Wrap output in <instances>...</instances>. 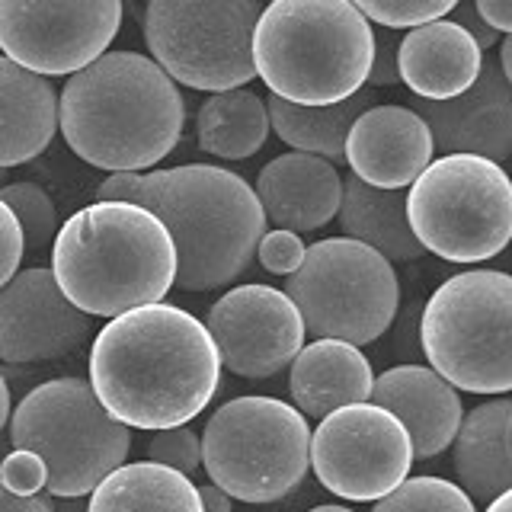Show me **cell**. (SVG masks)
Masks as SVG:
<instances>
[{
    "label": "cell",
    "instance_id": "obj_1",
    "mask_svg": "<svg viewBox=\"0 0 512 512\" xmlns=\"http://www.w3.org/2000/svg\"><path fill=\"white\" fill-rule=\"evenodd\" d=\"M218 381L221 359L205 324L167 301L109 317L90 349V388L128 429L196 420Z\"/></svg>",
    "mask_w": 512,
    "mask_h": 512
},
{
    "label": "cell",
    "instance_id": "obj_2",
    "mask_svg": "<svg viewBox=\"0 0 512 512\" xmlns=\"http://www.w3.org/2000/svg\"><path fill=\"white\" fill-rule=\"evenodd\" d=\"M96 199L138 202L164 221L176 250L173 285L183 292L231 285L253 263L269 224L244 176L212 164L109 173Z\"/></svg>",
    "mask_w": 512,
    "mask_h": 512
},
{
    "label": "cell",
    "instance_id": "obj_3",
    "mask_svg": "<svg viewBox=\"0 0 512 512\" xmlns=\"http://www.w3.org/2000/svg\"><path fill=\"white\" fill-rule=\"evenodd\" d=\"M186 103L176 80L138 52H103L68 74L58 93V132L90 167L141 173L183 138Z\"/></svg>",
    "mask_w": 512,
    "mask_h": 512
},
{
    "label": "cell",
    "instance_id": "obj_4",
    "mask_svg": "<svg viewBox=\"0 0 512 512\" xmlns=\"http://www.w3.org/2000/svg\"><path fill=\"white\" fill-rule=\"evenodd\" d=\"M52 276L74 308L116 317L167 298L176 279L173 237L138 202L96 199L58 228Z\"/></svg>",
    "mask_w": 512,
    "mask_h": 512
},
{
    "label": "cell",
    "instance_id": "obj_5",
    "mask_svg": "<svg viewBox=\"0 0 512 512\" xmlns=\"http://www.w3.org/2000/svg\"><path fill=\"white\" fill-rule=\"evenodd\" d=\"M250 55L272 96L330 106L365 87L375 29L349 0H272L256 16Z\"/></svg>",
    "mask_w": 512,
    "mask_h": 512
},
{
    "label": "cell",
    "instance_id": "obj_6",
    "mask_svg": "<svg viewBox=\"0 0 512 512\" xmlns=\"http://www.w3.org/2000/svg\"><path fill=\"white\" fill-rule=\"evenodd\" d=\"M423 352L432 372L455 391H512V276L468 269L429 295L420 320Z\"/></svg>",
    "mask_w": 512,
    "mask_h": 512
},
{
    "label": "cell",
    "instance_id": "obj_7",
    "mask_svg": "<svg viewBox=\"0 0 512 512\" xmlns=\"http://www.w3.org/2000/svg\"><path fill=\"white\" fill-rule=\"evenodd\" d=\"M13 448L45 461V493L84 500L132 448V429L109 416L84 378H52L10 410Z\"/></svg>",
    "mask_w": 512,
    "mask_h": 512
},
{
    "label": "cell",
    "instance_id": "obj_8",
    "mask_svg": "<svg viewBox=\"0 0 512 512\" xmlns=\"http://www.w3.org/2000/svg\"><path fill=\"white\" fill-rule=\"evenodd\" d=\"M407 224L426 253L448 263H484L512 237V183L480 154H442L404 192Z\"/></svg>",
    "mask_w": 512,
    "mask_h": 512
},
{
    "label": "cell",
    "instance_id": "obj_9",
    "mask_svg": "<svg viewBox=\"0 0 512 512\" xmlns=\"http://www.w3.org/2000/svg\"><path fill=\"white\" fill-rule=\"evenodd\" d=\"M202 464L231 500L276 503L311 468L308 416L276 397H234L208 416Z\"/></svg>",
    "mask_w": 512,
    "mask_h": 512
},
{
    "label": "cell",
    "instance_id": "obj_10",
    "mask_svg": "<svg viewBox=\"0 0 512 512\" xmlns=\"http://www.w3.org/2000/svg\"><path fill=\"white\" fill-rule=\"evenodd\" d=\"M285 295L314 340L375 343L394 324L400 285L391 260L352 237H327L288 272Z\"/></svg>",
    "mask_w": 512,
    "mask_h": 512
},
{
    "label": "cell",
    "instance_id": "obj_11",
    "mask_svg": "<svg viewBox=\"0 0 512 512\" xmlns=\"http://www.w3.org/2000/svg\"><path fill=\"white\" fill-rule=\"evenodd\" d=\"M260 10V0H148L144 42L176 84L208 93L247 87Z\"/></svg>",
    "mask_w": 512,
    "mask_h": 512
},
{
    "label": "cell",
    "instance_id": "obj_12",
    "mask_svg": "<svg viewBox=\"0 0 512 512\" xmlns=\"http://www.w3.org/2000/svg\"><path fill=\"white\" fill-rule=\"evenodd\" d=\"M311 468L330 493L375 503L410 477L413 445L394 413L362 400L320 420L311 432Z\"/></svg>",
    "mask_w": 512,
    "mask_h": 512
},
{
    "label": "cell",
    "instance_id": "obj_13",
    "mask_svg": "<svg viewBox=\"0 0 512 512\" xmlns=\"http://www.w3.org/2000/svg\"><path fill=\"white\" fill-rule=\"evenodd\" d=\"M122 26V0H0V55L42 77L100 58Z\"/></svg>",
    "mask_w": 512,
    "mask_h": 512
},
{
    "label": "cell",
    "instance_id": "obj_14",
    "mask_svg": "<svg viewBox=\"0 0 512 512\" xmlns=\"http://www.w3.org/2000/svg\"><path fill=\"white\" fill-rule=\"evenodd\" d=\"M221 368L240 378H272L304 346L301 314L282 288L263 282L224 292L205 317Z\"/></svg>",
    "mask_w": 512,
    "mask_h": 512
},
{
    "label": "cell",
    "instance_id": "obj_15",
    "mask_svg": "<svg viewBox=\"0 0 512 512\" xmlns=\"http://www.w3.org/2000/svg\"><path fill=\"white\" fill-rule=\"evenodd\" d=\"M93 320L64 298L52 269H23L0 285V359L10 365L55 362L77 352Z\"/></svg>",
    "mask_w": 512,
    "mask_h": 512
},
{
    "label": "cell",
    "instance_id": "obj_16",
    "mask_svg": "<svg viewBox=\"0 0 512 512\" xmlns=\"http://www.w3.org/2000/svg\"><path fill=\"white\" fill-rule=\"evenodd\" d=\"M410 109L426 122L432 148L442 154H480L503 164L512 154V84L500 64L484 61L474 84L452 100H416Z\"/></svg>",
    "mask_w": 512,
    "mask_h": 512
},
{
    "label": "cell",
    "instance_id": "obj_17",
    "mask_svg": "<svg viewBox=\"0 0 512 512\" xmlns=\"http://www.w3.org/2000/svg\"><path fill=\"white\" fill-rule=\"evenodd\" d=\"M432 135L410 106L375 103L349 125L343 160L352 176L378 189H407L432 160Z\"/></svg>",
    "mask_w": 512,
    "mask_h": 512
},
{
    "label": "cell",
    "instance_id": "obj_18",
    "mask_svg": "<svg viewBox=\"0 0 512 512\" xmlns=\"http://www.w3.org/2000/svg\"><path fill=\"white\" fill-rule=\"evenodd\" d=\"M256 199L266 221L285 231H317L336 218L343 199V176L333 160L288 151L272 157L256 176Z\"/></svg>",
    "mask_w": 512,
    "mask_h": 512
},
{
    "label": "cell",
    "instance_id": "obj_19",
    "mask_svg": "<svg viewBox=\"0 0 512 512\" xmlns=\"http://www.w3.org/2000/svg\"><path fill=\"white\" fill-rule=\"evenodd\" d=\"M368 400L404 423L413 458H432L452 445L461 426V397L426 365H397L372 381Z\"/></svg>",
    "mask_w": 512,
    "mask_h": 512
},
{
    "label": "cell",
    "instance_id": "obj_20",
    "mask_svg": "<svg viewBox=\"0 0 512 512\" xmlns=\"http://www.w3.org/2000/svg\"><path fill=\"white\" fill-rule=\"evenodd\" d=\"M484 64V52L471 32L455 20H432L413 26L397 39V74L400 84L420 100H452L468 90Z\"/></svg>",
    "mask_w": 512,
    "mask_h": 512
},
{
    "label": "cell",
    "instance_id": "obj_21",
    "mask_svg": "<svg viewBox=\"0 0 512 512\" xmlns=\"http://www.w3.org/2000/svg\"><path fill=\"white\" fill-rule=\"evenodd\" d=\"M58 135L52 80L0 55V170L36 160Z\"/></svg>",
    "mask_w": 512,
    "mask_h": 512
},
{
    "label": "cell",
    "instance_id": "obj_22",
    "mask_svg": "<svg viewBox=\"0 0 512 512\" xmlns=\"http://www.w3.org/2000/svg\"><path fill=\"white\" fill-rule=\"evenodd\" d=\"M372 365L359 346L343 340H314L298 349L292 359V391L295 407L308 420H324L336 407L362 404L372 394Z\"/></svg>",
    "mask_w": 512,
    "mask_h": 512
},
{
    "label": "cell",
    "instance_id": "obj_23",
    "mask_svg": "<svg viewBox=\"0 0 512 512\" xmlns=\"http://www.w3.org/2000/svg\"><path fill=\"white\" fill-rule=\"evenodd\" d=\"M455 474L471 503H490L512 490V400L506 394L461 416L455 432Z\"/></svg>",
    "mask_w": 512,
    "mask_h": 512
},
{
    "label": "cell",
    "instance_id": "obj_24",
    "mask_svg": "<svg viewBox=\"0 0 512 512\" xmlns=\"http://www.w3.org/2000/svg\"><path fill=\"white\" fill-rule=\"evenodd\" d=\"M346 237L368 244L391 263H413L426 253L413 237L404 208V189H378L359 176L343 180V199L336 208Z\"/></svg>",
    "mask_w": 512,
    "mask_h": 512
},
{
    "label": "cell",
    "instance_id": "obj_25",
    "mask_svg": "<svg viewBox=\"0 0 512 512\" xmlns=\"http://www.w3.org/2000/svg\"><path fill=\"white\" fill-rule=\"evenodd\" d=\"M87 496V512H202L199 487L157 461H122Z\"/></svg>",
    "mask_w": 512,
    "mask_h": 512
},
{
    "label": "cell",
    "instance_id": "obj_26",
    "mask_svg": "<svg viewBox=\"0 0 512 512\" xmlns=\"http://www.w3.org/2000/svg\"><path fill=\"white\" fill-rule=\"evenodd\" d=\"M375 103H378V90L359 87L346 100L330 106H301V103L279 100V96H269L266 112H269V128L285 144H292L295 151L304 154L327 157L336 164V160H343L349 125Z\"/></svg>",
    "mask_w": 512,
    "mask_h": 512
},
{
    "label": "cell",
    "instance_id": "obj_27",
    "mask_svg": "<svg viewBox=\"0 0 512 512\" xmlns=\"http://www.w3.org/2000/svg\"><path fill=\"white\" fill-rule=\"evenodd\" d=\"M269 138V112L260 93L247 87L218 90L196 112V141L221 160H247Z\"/></svg>",
    "mask_w": 512,
    "mask_h": 512
},
{
    "label": "cell",
    "instance_id": "obj_28",
    "mask_svg": "<svg viewBox=\"0 0 512 512\" xmlns=\"http://www.w3.org/2000/svg\"><path fill=\"white\" fill-rule=\"evenodd\" d=\"M372 512H477L471 496L442 477H407L375 500Z\"/></svg>",
    "mask_w": 512,
    "mask_h": 512
},
{
    "label": "cell",
    "instance_id": "obj_29",
    "mask_svg": "<svg viewBox=\"0 0 512 512\" xmlns=\"http://www.w3.org/2000/svg\"><path fill=\"white\" fill-rule=\"evenodd\" d=\"M0 199L10 205V212L20 221L23 247L29 253H39L52 247L58 234V208L52 196L36 183H4L0 186Z\"/></svg>",
    "mask_w": 512,
    "mask_h": 512
},
{
    "label": "cell",
    "instance_id": "obj_30",
    "mask_svg": "<svg viewBox=\"0 0 512 512\" xmlns=\"http://www.w3.org/2000/svg\"><path fill=\"white\" fill-rule=\"evenodd\" d=\"M368 23H381L384 29H413L448 16L458 0H349Z\"/></svg>",
    "mask_w": 512,
    "mask_h": 512
},
{
    "label": "cell",
    "instance_id": "obj_31",
    "mask_svg": "<svg viewBox=\"0 0 512 512\" xmlns=\"http://www.w3.org/2000/svg\"><path fill=\"white\" fill-rule=\"evenodd\" d=\"M148 461L167 464V468L192 477L202 468V442L199 432H192L186 423L170 429H151L148 439Z\"/></svg>",
    "mask_w": 512,
    "mask_h": 512
},
{
    "label": "cell",
    "instance_id": "obj_32",
    "mask_svg": "<svg viewBox=\"0 0 512 512\" xmlns=\"http://www.w3.org/2000/svg\"><path fill=\"white\" fill-rule=\"evenodd\" d=\"M45 480H48L45 461L36 452H29V448H13V452L0 461V484L10 493H20V496L42 493Z\"/></svg>",
    "mask_w": 512,
    "mask_h": 512
},
{
    "label": "cell",
    "instance_id": "obj_33",
    "mask_svg": "<svg viewBox=\"0 0 512 512\" xmlns=\"http://www.w3.org/2000/svg\"><path fill=\"white\" fill-rule=\"evenodd\" d=\"M304 250L308 247H304V240L295 231L276 228V231H263L260 244H256V260H260L263 269L276 272V276H288L304 260Z\"/></svg>",
    "mask_w": 512,
    "mask_h": 512
},
{
    "label": "cell",
    "instance_id": "obj_34",
    "mask_svg": "<svg viewBox=\"0 0 512 512\" xmlns=\"http://www.w3.org/2000/svg\"><path fill=\"white\" fill-rule=\"evenodd\" d=\"M23 231H20V221L10 212V205L0 199V285L10 282L16 272H20L23 263Z\"/></svg>",
    "mask_w": 512,
    "mask_h": 512
},
{
    "label": "cell",
    "instance_id": "obj_35",
    "mask_svg": "<svg viewBox=\"0 0 512 512\" xmlns=\"http://www.w3.org/2000/svg\"><path fill=\"white\" fill-rule=\"evenodd\" d=\"M365 84L375 87V90L400 84V74H397V39H391V36L375 39V55H372V68H368Z\"/></svg>",
    "mask_w": 512,
    "mask_h": 512
},
{
    "label": "cell",
    "instance_id": "obj_36",
    "mask_svg": "<svg viewBox=\"0 0 512 512\" xmlns=\"http://www.w3.org/2000/svg\"><path fill=\"white\" fill-rule=\"evenodd\" d=\"M455 13H458V26H464L471 32V39L480 45V52H487V48H493L496 42H500L503 36L496 29H490L484 20L477 16V10H474V4H468V0H458V7H455Z\"/></svg>",
    "mask_w": 512,
    "mask_h": 512
},
{
    "label": "cell",
    "instance_id": "obj_37",
    "mask_svg": "<svg viewBox=\"0 0 512 512\" xmlns=\"http://www.w3.org/2000/svg\"><path fill=\"white\" fill-rule=\"evenodd\" d=\"M474 10L500 36L512 32V0H474Z\"/></svg>",
    "mask_w": 512,
    "mask_h": 512
},
{
    "label": "cell",
    "instance_id": "obj_38",
    "mask_svg": "<svg viewBox=\"0 0 512 512\" xmlns=\"http://www.w3.org/2000/svg\"><path fill=\"white\" fill-rule=\"evenodd\" d=\"M0 512H52V496L45 493L20 496L0 484Z\"/></svg>",
    "mask_w": 512,
    "mask_h": 512
},
{
    "label": "cell",
    "instance_id": "obj_39",
    "mask_svg": "<svg viewBox=\"0 0 512 512\" xmlns=\"http://www.w3.org/2000/svg\"><path fill=\"white\" fill-rule=\"evenodd\" d=\"M199 500H202V512H231L234 506V500L218 484H202Z\"/></svg>",
    "mask_w": 512,
    "mask_h": 512
},
{
    "label": "cell",
    "instance_id": "obj_40",
    "mask_svg": "<svg viewBox=\"0 0 512 512\" xmlns=\"http://www.w3.org/2000/svg\"><path fill=\"white\" fill-rule=\"evenodd\" d=\"M500 71L512 84V32H506V36L500 39Z\"/></svg>",
    "mask_w": 512,
    "mask_h": 512
},
{
    "label": "cell",
    "instance_id": "obj_41",
    "mask_svg": "<svg viewBox=\"0 0 512 512\" xmlns=\"http://www.w3.org/2000/svg\"><path fill=\"white\" fill-rule=\"evenodd\" d=\"M10 388H7V378L0 375V429L7 426V420H10Z\"/></svg>",
    "mask_w": 512,
    "mask_h": 512
},
{
    "label": "cell",
    "instance_id": "obj_42",
    "mask_svg": "<svg viewBox=\"0 0 512 512\" xmlns=\"http://www.w3.org/2000/svg\"><path fill=\"white\" fill-rule=\"evenodd\" d=\"M487 512H512V490L493 496V500L487 503Z\"/></svg>",
    "mask_w": 512,
    "mask_h": 512
},
{
    "label": "cell",
    "instance_id": "obj_43",
    "mask_svg": "<svg viewBox=\"0 0 512 512\" xmlns=\"http://www.w3.org/2000/svg\"><path fill=\"white\" fill-rule=\"evenodd\" d=\"M52 512H87V506L80 503V496H77V500H68V496H61L58 503H52Z\"/></svg>",
    "mask_w": 512,
    "mask_h": 512
},
{
    "label": "cell",
    "instance_id": "obj_44",
    "mask_svg": "<svg viewBox=\"0 0 512 512\" xmlns=\"http://www.w3.org/2000/svg\"><path fill=\"white\" fill-rule=\"evenodd\" d=\"M311 512H352V509H346V506H333V503H330V506H314Z\"/></svg>",
    "mask_w": 512,
    "mask_h": 512
},
{
    "label": "cell",
    "instance_id": "obj_45",
    "mask_svg": "<svg viewBox=\"0 0 512 512\" xmlns=\"http://www.w3.org/2000/svg\"><path fill=\"white\" fill-rule=\"evenodd\" d=\"M7 183V170H0V186H4Z\"/></svg>",
    "mask_w": 512,
    "mask_h": 512
}]
</instances>
